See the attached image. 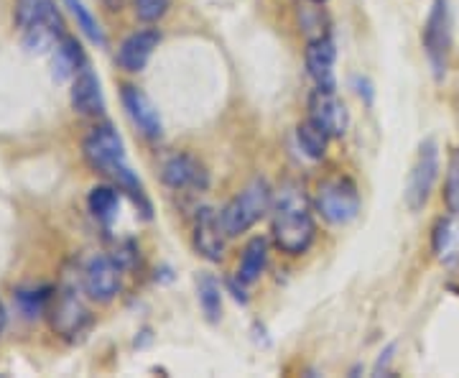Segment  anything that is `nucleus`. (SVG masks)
Returning a JSON list of instances; mask_svg holds the SVG:
<instances>
[{"label":"nucleus","mask_w":459,"mask_h":378,"mask_svg":"<svg viewBox=\"0 0 459 378\" xmlns=\"http://www.w3.org/2000/svg\"><path fill=\"white\" fill-rule=\"evenodd\" d=\"M133 3H135V16L146 23H153V21L166 16L171 0H133Z\"/></svg>","instance_id":"a878e982"},{"label":"nucleus","mask_w":459,"mask_h":378,"mask_svg":"<svg viewBox=\"0 0 459 378\" xmlns=\"http://www.w3.org/2000/svg\"><path fill=\"white\" fill-rule=\"evenodd\" d=\"M82 154L87 159V164L92 166L98 174H102L105 180H110L123 192H128L133 202L143 210L146 217H151V202L146 198V189L141 180L135 177V171L128 164L126 156V144L117 136L113 126H98L87 133L82 144Z\"/></svg>","instance_id":"f257e3e1"},{"label":"nucleus","mask_w":459,"mask_h":378,"mask_svg":"<svg viewBox=\"0 0 459 378\" xmlns=\"http://www.w3.org/2000/svg\"><path fill=\"white\" fill-rule=\"evenodd\" d=\"M309 118L329 133V138H342L350 128V113L334 90H314L309 95Z\"/></svg>","instance_id":"1a4fd4ad"},{"label":"nucleus","mask_w":459,"mask_h":378,"mask_svg":"<svg viewBox=\"0 0 459 378\" xmlns=\"http://www.w3.org/2000/svg\"><path fill=\"white\" fill-rule=\"evenodd\" d=\"M444 202L452 215H459V148L452 154L446 166V181H444Z\"/></svg>","instance_id":"b1692460"},{"label":"nucleus","mask_w":459,"mask_h":378,"mask_svg":"<svg viewBox=\"0 0 459 378\" xmlns=\"http://www.w3.org/2000/svg\"><path fill=\"white\" fill-rule=\"evenodd\" d=\"M159 44H161V31H159V29H143V31L131 33V36L120 44L115 62H117L120 69H126V72H131V75L143 72L148 65V59L153 57V51L159 49Z\"/></svg>","instance_id":"9d476101"},{"label":"nucleus","mask_w":459,"mask_h":378,"mask_svg":"<svg viewBox=\"0 0 459 378\" xmlns=\"http://www.w3.org/2000/svg\"><path fill=\"white\" fill-rule=\"evenodd\" d=\"M312 3H325V0H312Z\"/></svg>","instance_id":"cd10ccee"},{"label":"nucleus","mask_w":459,"mask_h":378,"mask_svg":"<svg viewBox=\"0 0 459 378\" xmlns=\"http://www.w3.org/2000/svg\"><path fill=\"white\" fill-rule=\"evenodd\" d=\"M271 231H273L276 246L289 256H301L314 243L316 225H314L312 207L304 189L294 181L283 184L273 198Z\"/></svg>","instance_id":"f03ea898"},{"label":"nucleus","mask_w":459,"mask_h":378,"mask_svg":"<svg viewBox=\"0 0 459 378\" xmlns=\"http://www.w3.org/2000/svg\"><path fill=\"white\" fill-rule=\"evenodd\" d=\"M265 263H268V241L258 235L243 251V259H240V266H238V281L246 284V286L255 284L261 279Z\"/></svg>","instance_id":"6ab92c4d"},{"label":"nucleus","mask_w":459,"mask_h":378,"mask_svg":"<svg viewBox=\"0 0 459 378\" xmlns=\"http://www.w3.org/2000/svg\"><path fill=\"white\" fill-rule=\"evenodd\" d=\"M16 23L18 29H33L39 23H51V21H62L56 3L54 0H16Z\"/></svg>","instance_id":"a211bd4d"},{"label":"nucleus","mask_w":459,"mask_h":378,"mask_svg":"<svg viewBox=\"0 0 459 378\" xmlns=\"http://www.w3.org/2000/svg\"><path fill=\"white\" fill-rule=\"evenodd\" d=\"M296 138H299V146L301 151L309 156V159H325L329 146V133L314 123L312 118H307L299 128H296Z\"/></svg>","instance_id":"412c9836"},{"label":"nucleus","mask_w":459,"mask_h":378,"mask_svg":"<svg viewBox=\"0 0 459 378\" xmlns=\"http://www.w3.org/2000/svg\"><path fill=\"white\" fill-rule=\"evenodd\" d=\"M307 69H309V77L314 80L316 87L322 90H334V62H337V47L332 41V36H319L312 39L309 47H307Z\"/></svg>","instance_id":"ddd939ff"},{"label":"nucleus","mask_w":459,"mask_h":378,"mask_svg":"<svg viewBox=\"0 0 459 378\" xmlns=\"http://www.w3.org/2000/svg\"><path fill=\"white\" fill-rule=\"evenodd\" d=\"M72 108L80 116H102L105 113V98H102L100 77L87 66L72 83Z\"/></svg>","instance_id":"2eb2a0df"},{"label":"nucleus","mask_w":459,"mask_h":378,"mask_svg":"<svg viewBox=\"0 0 459 378\" xmlns=\"http://www.w3.org/2000/svg\"><path fill=\"white\" fill-rule=\"evenodd\" d=\"M120 271L123 266L110 256H92L82 271V289L92 302L108 304L120 292Z\"/></svg>","instance_id":"6e6552de"},{"label":"nucleus","mask_w":459,"mask_h":378,"mask_svg":"<svg viewBox=\"0 0 459 378\" xmlns=\"http://www.w3.org/2000/svg\"><path fill=\"white\" fill-rule=\"evenodd\" d=\"M273 207V189L265 180H253L220 210V223L228 238L247 233Z\"/></svg>","instance_id":"7ed1b4c3"},{"label":"nucleus","mask_w":459,"mask_h":378,"mask_svg":"<svg viewBox=\"0 0 459 378\" xmlns=\"http://www.w3.org/2000/svg\"><path fill=\"white\" fill-rule=\"evenodd\" d=\"M47 314H49L51 330L62 338H69V340L80 338L92 322L90 310L84 307L82 299L74 294V289H62L51 296Z\"/></svg>","instance_id":"0eeeda50"},{"label":"nucleus","mask_w":459,"mask_h":378,"mask_svg":"<svg viewBox=\"0 0 459 378\" xmlns=\"http://www.w3.org/2000/svg\"><path fill=\"white\" fill-rule=\"evenodd\" d=\"M87 205H90V213L95 215L100 223L110 225L115 220V215H117V207H120V192H117V187L100 184V187H95L90 192Z\"/></svg>","instance_id":"aec40b11"},{"label":"nucleus","mask_w":459,"mask_h":378,"mask_svg":"<svg viewBox=\"0 0 459 378\" xmlns=\"http://www.w3.org/2000/svg\"><path fill=\"white\" fill-rule=\"evenodd\" d=\"M84 51L82 44L74 36H62L59 44L54 47V57H51V77L56 83H66L72 77H77L84 69Z\"/></svg>","instance_id":"dca6fc26"},{"label":"nucleus","mask_w":459,"mask_h":378,"mask_svg":"<svg viewBox=\"0 0 459 378\" xmlns=\"http://www.w3.org/2000/svg\"><path fill=\"white\" fill-rule=\"evenodd\" d=\"M439 177V144L434 138H427L419 154H416V162L411 166L409 174V187H406V205H409L411 213H419L424 210V205L431 198V189L437 184Z\"/></svg>","instance_id":"39448f33"},{"label":"nucleus","mask_w":459,"mask_h":378,"mask_svg":"<svg viewBox=\"0 0 459 378\" xmlns=\"http://www.w3.org/2000/svg\"><path fill=\"white\" fill-rule=\"evenodd\" d=\"M161 177L171 189H204L207 187V169L192 154H174L166 159Z\"/></svg>","instance_id":"9b49d317"},{"label":"nucleus","mask_w":459,"mask_h":378,"mask_svg":"<svg viewBox=\"0 0 459 378\" xmlns=\"http://www.w3.org/2000/svg\"><path fill=\"white\" fill-rule=\"evenodd\" d=\"M120 98H123V105H126V110H128V116H131V120L135 123L138 131L143 133L146 138H161L164 123H161V116H159L156 105L148 100L143 90H138L133 84H126L123 92H120Z\"/></svg>","instance_id":"f8f14e48"},{"label":"nucleus","mask_w":459,"mask_h":378,"mask_svg":"<svg viewBox=\"0 0 459 378\" xmlns=\"http://www.w3.org/2000/svg\"><path fill=\"white\" fill-rule=\"evenodd\" d=\"M424 51L429 57V65L434 69L437 80L446 72V57L452 47V16H449V3L446 0H434L429 11L427 23H424Z\"/></svg>","instance_id":"423d86ee"},{"label":"nucleus","mask_w":459,"mask_h":378,"mask_svg":"<svg viewBox=\"0 0 459 378\" xmlns=\"http://www.w3.org/2000/svg\"><path fill=\"white\" fill-rule=\"evenodd\" d=\"M51 296H54L51 289H31V292H18L16 302L26 317H36V314L47 312Z\"/></svg>","instance_id":"393cba45"},{"label":"nucleus","mask_w":459,"mask_h":378,"mask_svg":"<svg viewBox=\"0 0 459 378\" xmlns=\"http://www.w3.org/2000/svg\"><path fill=\"white\" fill-rule=\"evenodd\" d=\"M197 294L202 312L207 314L210 322H217L222 317V289H220V281L210 277V274H204L197 284Z\"/></svg>","instance_id":"4be33fe9"},{"label":"nucleus","mask_w":459,"mask_h":378,"mask_svg":"<svg viewBox=\"0 0 459 378\" xmlns=\"http://www.w3.org/2000/svg\"><path fill=\"white\" fill-rule=\"evenodd\" d=\"M5 328V310H3V302H0V332Z\"/></svg>","instance_id":"bb28decb"},{"label":"nucleus","mask_w":459,"mask_h":378,"mask_svg":"<svg viewBox=\"0 0 459 378\" xmlns=\"http://www.w3.org/2000/svg\"><path fill=\"white\" fill-rule=\"evenodd\" d=\"M314 207L332 225H347L360 213V192L352 180L334 177V180L319 184Z\"/></svg>","instance_id":"20e7f679"},{"label":"nucleus","mask_w":459,"mask_h":378,"mask_svg":"<svg viewBox=\"0 0 459 378\" xmlns=\"http://www.w3.org/2000/svg\"><path fill=\"white\" fill-rule=\"evenodd\" d=\"M225 231L220 223V213H214L212 207H202L195 223V248L199 256H204L207 261H220L225 256Z\"/></svg>","instance_id":"4468645a"},{"label":"nucleus","mask_w":459,"mask_h":378,"mask_svg":"<svg viewBox=\"0 0 459 378\" xmlns=\"http://www.w3.org/2000/svg\"><path fill=\"white\" fill-rule=\"evenodd\" d=\"M65 5L72 11V16L77 18V26L82 29V33L90 39V41H95L100 47H105V33L100 29L98 18L90 13V8L84 5L82 0H65Z\"/></svg>","instance_id":"5701e85b"},{"label":"nucleus","mask_w":459,"mask_h":378,"mask_svg":"<svg viewBox=\"0 0 459 378\" xmlns=\"http://www.w3.org/2000/svg\"><path fill=\"white\" fill-rule=\"evenodd\" d=\"M431 248L439 261H449L459 253V215H446L434 223L431 231Z\"/></svg>","instance_id":"f3484780"}]
</instances>
